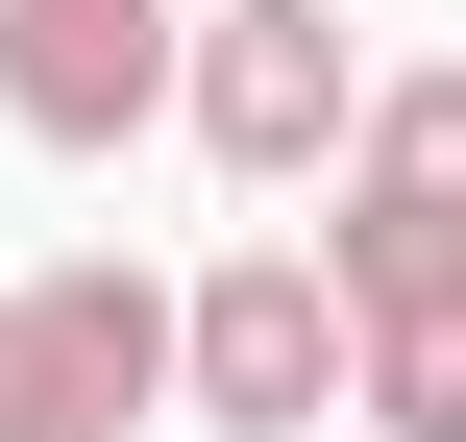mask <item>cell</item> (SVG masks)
Masks as SVG:
<instances>
[{
  "label": "cell",
  "mask_w": 466,
  "mask_h": 442,
  "mask_svg": "<svg viewBox=\"0 0 466 442\" xmlns=\"http://www.w3.org/2000/svg\"><path fill=\"white\" fill-rule=\"evenodd\" d=\"M319 271H344V320L466 271V74H369L344 172H319Z\"/></svg>",
  "instance_id": "277c9868"
},
{
  "label": "cell",
  "mask_w": 466,
  "mask_h": 442,
  "mask_svg": "<svg viewBox=\"0 0 466 442\" xmlns=\"http://www.w3.org/2000/svg\"><path fill=\"white\" fill-rule=\"evenodd\" d=\"M123 418H172V271L123 246L0 271V442H123Z\"/></svg>",
  "instance_id": "7a4b0ae2"
},
{
  "label": "cell",
  "mask_w": 466,
  "mask_h": 442,
  "mask_svg": "<svg viewBox=\"0 0 466 442\" xmlns=\"http://www.w3.org/2000/svg\"><path fill=\"white\" fill-rule=\"evenodd\" d=\"M369 394V320H344V271L319 246H221L197 295H172V418H221V442H319Z\"/></svg>",
  "instance_id": "6da1fadb"
},
{
  "label": "cell",
  "mask_w": 466,
  "mask_h": 442,
  "mask_svg": "<svg viewBox=\"0 0 466 442\" xmlns=\"http://www.w3.org/2000/svg\"><path fill=\"white\" fill-rule=\"evenodd\" d=\"M172 74H197L172 0H0V123H25V148H147Z\"/></svg>",
  "instance_id": "5b68a950"
},
{
  "label": "cell",
  "mask_w": 466,
  "mask_h": 442,
  "mask_svg": "<svg viewBox=\"0 0 466 442\" xmlns=\"http://www.w3.org/2000/svg\"><path fill=\"white\" fill-rule=\"evenodd\" d=\"M369 442H466V271L442 295H369V394H344Z\"/></svg>",
  "instance_id": "8992f818"
},
{
  "label": "cell",
  "mask_w": 466,
  "mask_h": 442,
  "mask_svg": "<svg viewBox=\"0 0 466 442\" xmlns=\"http://www.w3.org/2000/svg\"><path fill=\"white\" fill-rule=\"evenodd\" d=\"M172 123H197L246 197H319V172H344V123H369V49H344L319 0H197V74H172Z\"/></svg>",
  "instance_id": "3957f363"
}]
</instances>
